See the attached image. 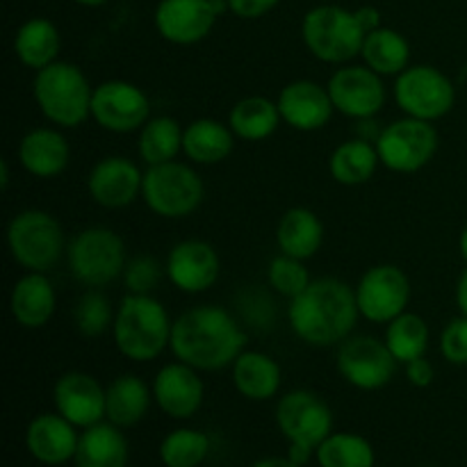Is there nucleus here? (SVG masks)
I'll return each instance as SVG.
<instances>
[{"instance_id":"obj_42","label":"nucleus","mask_w":467,"mask_h":467,"mask_svg":"<svg viewBox=\"0 0 467 467\" xmlns=\"http://www.w3.org/2000/svg\"><path fill=\"white\" fill-rule=\"evenodd\" d=\"M278 3L281 0H228V7H231V14H235L237 18L254 21V18H260L272 12Z\"/></svg>"},{"instance_id":"obj_6","label":"nucleus","mask_w":467,"mask_h":467,"mask_svg":"<svg viewBox=\"0 0 467 467\" xmlns=\"http://www.w3.org/2000/svg\"><path fill=\"white\" fill-rule=\"evenodd\" d=\"M67 246L62 223L46 210H21L7 223L9 255L26 272H50L67 255Z\"/></svg>"},{"instance_id":"obj_41","label":"nucleus","mask_w":467,"mask_h":467,"mask_svg":"<svg viewBox=\"0 0 467 467\" xmlns=\"http://www.w3.org/2000/svg\"><path fill=\"white\" fill-rule=\"evenodd\" d=\"M441 354L450 365H467V315L451 319L441 333Z\"/></svg>"},{"instance_id":"obj_1","label":"nucleus","mask_w":467,"mask_h":467,"mask_svg":"<svg viewBox=\"0 0 467 467\" xmlns=\"http://www.w3.org/2000/svg\"><path fill=\"white\" fill-rule=\"evenodd\" d=\"M171 354L199 372L231 368L246 349V333L231 310L222 306H196L173 319Z\"/></svg>"},{"instance_id":"obj_26","label":"nucleus","mask_w":467,"mask_h":467,"mask_svg":"<svg viewBox=\"0 0 467 467\" xmlns=\"http://www.w3.org/2000/svg\"><path fill=\"white\" fill-rule=\"evenodd\" d=\"M153 401V388L137 374H119L105 388V420L119 429L137 427Z\"/></svg>"},{"instance_id":"obj_27","label":"nucleus","mask_w":467,"mask_h":467,"mask_svg":"<svg viewBox=\"0 0 467 467\" xmlns=\"http://www.w3.org/2000/svg\"><path fill=\"white\" fill-rule=\"evenodd\" d=\"M235 140V132L231 130L228 123L210 117L194 119L182 130V153L190 162L213 167V164L223 162L233 153Z\"/></svg>"},{"instance_id":"obj_10","label":"nucleus","mask_w":467,"mask_h":467,"mask_svg":"<svg viewBox=\"0 0 467 467\" xmlns=\"http://www.w3.org/2000/svg\"><path fill=\"white\" fill-rule=\"evenodd\" d=\"M436 126L422 119L404 117L388 123L377 140L381 164L395 173H415L427 167L438 153Z\"/></svg>"},{"instance_id":"obj_17","label":"nucleus","mask_w":467,"mask_h":467,"mask_svg":"<svg viewBox=\"0 0 467 467\" xmlns=\"http://www.w3.org/2000/svg\"><path fill=\"white\" fill-rule=\"evenodd\" d=\"M219 14L213 0H160L153 23L164 41L194 46L213 32Z\"/></svg>"},{"instance_id":"obj_23","label":"nucleus","mask_w":467,"mask_h":467,"mask_svg":"<svg viewBox=\"0 0 467 467\" xmlns=\"http://www.w3.org/2000/svg\"><path fill=\"white\" fill-rule=\"evenodd\" d=\"M18 162L30 176L55 178L71 162V146L57 126L32 128L18 141Z\"/></svg>"},{"instance_id":"obj_9","label":"nucleus","mask_w":467,"mask_h":467,"mask_svg":"<svg viewBox=\"0 0 467 467\" xmlns=\"http://www.w3.org/2000/svg\"><path fill=\"white\" fill-rule=\"evenodd\" d=\"M395 103L406 117L438 121L456 105V87L450 76L431 64H413L395 76Z\"/></svg>"},{"instance_id":"obj_2","label":"nucleus","mask_w":467,"mask_h":467,"mask_svg":"<svg viewBox=\"0 0 467 467\" xmlns=\"http://www.w3.org/2000/svg\"><path fill=\"white\" fill-rule=\"evenodd\" d=\"M358 317L354 287L331 276L313 278L287 306L292 331L310 347H336L345 342L354 333Z\"/></svg>"},{"instance_id":"obj_20","label":"nucleus","mask_w":467,"mask_h":467,"mask_svg":"<svg viewBox=\"0 0 467 467\" xmlns=\"http://www.w3.org/2000/svg\"><path fill=\"white\" fill-rule=\"evenodd\" d=\"M53 404L78 429L105 422V388L87 372H64L53 386Z\"/></svg>"},{"instance_id":"obj_14","label":"nucleus","mask_w":467,"mask_h":467,"mask_svg":"<svg viewBox=\"0 0 467 467\" xmlns=\"http://www.w3.org/2000/svg\"><path fill=\"white\" fill-rule=\"evenodd\" d=\"M91 119L108 132H135L150 119V100L135 82L105 80L94 87Z\"/></svg>"},{"instance_id":"obj_3","label":"nucleus","mask_w":467,"mask_h":467,"mask_svg":"<svg viewBox=\"0 0 467 467\" xmlns=\"http://www.w3.org/2000/svg\"><path fill=\"white\" fill-rule=\"evenodd\" d=\"M173 322L153 295H126L119 304L112 337L119 354L132 363H150L171 345Z\"/></svg>"},{"instance_id":"obj_13","label":"nucleus","mask_w":467,"mask_h":467,"mask_svg":"<svg viewBox=\"0 0 467 467\" xmlns=\"http://www.w3.org/2000/svg\"><path fill=\"white\" fill-rule=\"evenodd\" d=\"M276 424L290 445L317 450L333 433V413L322 397L299 388L278 400Z\"/></svg>"},{"instance_id":"obj_34","label":"nucleus","mask_w":467,"mask_h":467,"mask_svg":"<svg viewBox=\"0 0 467 467\" xmlns=\"http://www.w3.org/2000/svg\"><path fill=\"white\" fill-rule=\"evenodd\" d=\"M182 130L181 123L173 117H150L140 128L137 137V155L146 167L171 162L182 153Z\"/></svg>"},{"instance_id":"obj_35","label":"nucleus","mask_w":467,"mask_h":467,"mask_svg":"<svg viewBox=\"0 0 467 467\" xmlns=\"http://www.w3.org/2000/svg\"><path fill=\"white\" fill-rule=\"evenodd\" d=\"M429 337H431L429 324L420 315L406 310L400 317L386 324V336H383V340H386L392 356L400 360V365H406L410 360L427 356Z\"/></svg>"},{"instance_id":"obj_32","label":"nucleus","mask_w":467,"mask_h":467,"mask_svg":"<svg viewBox=\"0 0 467 467\" xmlns=\"http://www.w3.org/2000/svg\"><path fill=\"white\" fill-rule=\"evenodd\" d=\"M379 164H381V158H379L377 144L354 137V140H347L336 146L331 160H328V171H331L333 181L340 185L358 187L377 173Z\"/></svg>"},{"instance_id":"obj_45","label":"nucleus","mask_w":467,"mask_h":467,"mask_svg":"<svg viewBox=\"0 0 467 467\" xmlns=\"http://www.w3.org/2000/svg\"><path fill=\"white\" fill-rule=\"evenodd\" d=\"M313 456H315V450H310V447H306V445H290V447H287V459L295 461V463L301 465V467L308 465Z\"/></svg>"},{"instance_id":"obj_28","label":"nucleus","mask_w":467,"mask_h":467,"mask_svg":"<svg viewBox=\"0 0 467 467\" xmlns=\"http://www.w3.org/2000/svg\"><path fill=\"white\" fill-rule=\"evenodd\" d=\"M128 459H130V447L123 436V429L105 420L94 427L82 429L73 463L76 467H128Z\"/></svg>"},{"instance_id":"obj_24","label":"nucleus","mask_w":467,"mask_h":467,"mask_svg":"<svg viewBox=\"0 0 467 467\" xmlns=\"http://www.w3.org/2000/svg\"><path fill=\"white\" fill-rule=\"evenodd\" d=\"M57 308V292L46 274L26 272L12 287L9 313L23 328H44Z\"/></svg>"},{"instance_id":"obj_38","label":"nucleus","mask_w":467,"mask_h":467,"mask_svg":"<svg viewBox=\"0 0 467 467\" xmlns=\"http://www.w3.org/2000/svg\"><path fill=\"white\" fill-rule=\"evenodd\" d=\"M114 315H117V310L112 308L103 290L87 287V292L78 299L76 310H73V322H76L80 336L100 337L108 328H112Z\"/></svg>"},{"instance_id":"obj_7","label":"nucleus","mask_w":467,"mask_h":467,"mask_svg":"<svg viewBox=\"0 0 467 467\" xmlns=\"http://www.w3.org/2000/svg\"><path fill=\"white\" fill-rule=\"evenodd\" d=\"M67 263L68 272L80 285L103 290L123 276L128 263L126 244L112 228H85L68 242Z\"/></svg>"},{"instance_id":"obj_43","label":"nucleus","mask_w":467,"mask_h":467,"mask_svg":"<svg viewBox=\"0 0 467 467\" xmlns=\"http://www.w3.org/2000/svg\"><path fill=\"white\" fill-rule=\"evenodd\" d=\"M404 372H406V379H409L410 386H415V388H429L433 383V379H436V369H433L431 360H429L427 356L406 363Z\"/></svg>"},{"instance_id":"obj_49","label":"nucleus","mask_w":467,"mask_h":467,"mask_svg":"<svg viewBox=\"0 0 467 467\" xmlns=\"http://www.w3.org/2000/svg\"><path fill=\"white\" fill-rule=\"evenodd\" d=\"M459 251H461V255H463V260L467 263V223H465L463 231H461V235H459Z\"/></svg>"},{"instance_id":"obj_12","label":"nucleus","mask_w":467,"mask_h":467,"mask_svg":"<svg viewBox=\"0 0 467 467\" xmlns=\"http://www.w3.org/2000/svg\"><path fill=\"white\" fill-rule=\"evenodd\" d=\"M360 317L372 324H388L406 313L410 301V281L397 265H374L354 287Z\"/></svg>"},{"instance_id":"obj_30","label":"nucleus","mask_w":467,"mask_h":467,"mask_svg":"<svg viewBox=\"0 0 467 467\" xmlns=\"http://www.w3.org/2000/svg\"><path fill=\"white\" fill-rule=\"evenodd\" d=\"M276 244L281 254L310 260L324 244L322 219L310 208H290L276 226Z\"/></svg>"},{"instance_id":"obj_19","label":"nucleus","mask_w":467,"mask_h":467,"mask_svg":"<svg viewBox=\"0 0 467 467\" xmlns=\"http://www.w3.org/2000/svg\"><path fill=\"white\" fill-rule=\"evenodd\" d=\"M150 388H153V401L158 409L171 420L194 418L205 400V386L199 369L181 360L158 369Z\"/></svg>"},{"instance_id":"obj_21","label":"nucleus","mask_w":467,"mask_h":467,"mask_svg":"<svg viewBox=\"0 0 467 467\" xmlns=\"http://www.w3.org/2000/svg\"><path fill=\"white\" fill-rule=\"evenodd\" d=\"M276 103L283 123L299 132L322 130L336 112L328 89L315 80L287 82Z\"/></svg>"},{"instance_id":"obj_44","label":"nucleus","mask_w":467,"mask_h":467,"mask_svg":"<svg viewBox=\"0 0 467 467\" xmlns=\"http://www.w3.org/2000/svg\"><path fill=\"white\" fill-rule=\"evenodd\" d=\"M356 16H358V21L363 23V27H365V32H368V35L372 30H377V27L383 26L381 12H379L374 5H363V7H358V9H356Z\"/></svg>"},{"instance_id":"obj_40","label":"nucleus","mask_w":467,"mask_h":467,"mask_svg":"<svg viewBox=\"0 0 467 467\" xmlns=\"http://www.w3.org/2000/svg\"><path fill=\"white\" fill-rule=\"evenodd\" d=\"M164 276H167V267L158 258L135 255V258H128L121 281L128 295H153Z\"/></svg>"},{"instance_id":"obj_39","label":"nucleus","mask_w":467,"mask_h":467,"mask_svg":"<svg viewBox=\"0 0 467 467\" xmlns=\"http://www.w3.org/2000/svg\"><path fill=\"white\" fill-rule=\"evenodd\" d=\"M267 283L281 296L295 299L313 283V278H310V272L306 269V260L281 254L267 265Z\"/></svg>"},{"instance_id":"obj_37","label":"nucleus","mask_w":467,"mask_h":467,"mask_svg":"<svg viewBox=\"0 0 467 467\" xmlns=\"http://www.w3.org/2000/svg\"><path fill=\"white\" fill-rule=\"evenodd\" d=\"M208 454L210 438L199 429H173L160 442V461L164 467H199Z\"/></svg>"},{"instance_id":"obj_4","label":"nucleus","mask_w":467,"mask_h":467,"mask_svg":"<svg viewBox=\"0 0 467 467\" xmlns=\"http://www.w3.org/2000/svg\"><path fill=\"white\" fill-rule=\"evenodd\" d=\"M32 96L39 112L57 128H78L91 117L94 87L78 64L57 59L35 71Z\"/></svg>"},{"instance_id":"obj_33","label":"nucleus","mask_w":467,"mask_h":467,"mask_svg":"<svg viewBox=\"0 0 467 467\" xmlns=\"http://www.w3.org/2000/svg\"><path fill=\"white\" fill-rule=\"evenodd\" d=\"M360 57L379 76H400L410 67V44L401 32L381 26L365 36Z\"/></svg>"},{"instance_id":"obj_18","label":"nucleus","mask_w":467,"mask_h":467,"mask_svg":"<svg viewBox=\"0 0 467 467\" xmlns=\"http://www.w3.org/2000/svg\"><path fill=\"white\" fill-rule=\"evenodd\" d=\"M144 171L123 155H108L91 167L87 176L89 196L108 210H121L141 196Z\"/></svg>"},{"instance_id":"obj_8","label":"nucleus","mask_w":467,"mask_h":467,"mask_svg":"<svg viewBox=\"0 0 467 467\" xmlns=\"http://www.w3.org/2000/svg\"><path fill=\"white\" fill-rule=\"evenodd\" d=\"M141 199L146 208L164 219H185L201 208L205 199L203 178L178 160L146 167Z\"/></svg>"},{"instance_id":"obj_5","label":"nucleus","mask_w":467,"mask_h":467,"mask_svg":"<svg viewBox=\"0 0 467 467\" xmlns=\"http://www.w3.org/2000/svg\"><path fill=\"white\" fill-rule=\"evenodd\" d=\"M368 36L356 9L324 3L308 9L301 21V39L308 53L324 64H342L358 57Z\"/></svg>"},{"instance_id":"obj_50","label":"nucleus","mask_w":467,"mask_h":467,"mask_svg":"<svg viewBox=\"0 0 467 467\" xmlns=\"http://www.w3.org/2000/svg\"><path fill=\"white\" fill-rule=\"evenodd\" d=\"M78 5H82V7H100V5L109 3V0H76Z\"/></svg>"},{"instance_id":"obj_16","label":"nucleus","mask_w":467,"mask_h":467,"mask_svg":"<svg viewBox=\"0 0 467 467\" xmlns=\"http://www.w3.org/2000/svg\"><path fill=\"white\" fill-rule=\"evenodd\" d=\"M167 278L185 295L208 292L222 274L217 249L205 240H182L171 246L167 255Z\"/></svg>"},{"instance_id":"obj_36","label":"nucleus","mask_w":467,"mask_h":467,"mask_svg":"<svg viewBox=\"0 0 467 467\" xmlns=\"http://www.w3.org/2000/svg\"><path fill=\"white\" fill-rule=\"evenodd\" d=\"M319 467H374L377 454L368 438L358 433H331L315 450Z\"/></svg>"},{"instance_id":"obj_15","label":"nucleus","mask_w":467,"mask_h":467,"mask_svg":"<svg viewBox=\"0 0 467 467\" xmlns=\"http://www.w3.org/2000/svg\"><path fill=\"white\" fill-rule=\"evenodd\" d=\"M328 96L336 112L363 121L374 119L386 105V85L383 76L365 64H342L328 78Z\"/></svg>"},{"instance_id":"obj_11","label":"nucleus","mask_w":467,"mask_h":467,"mask_svg":"<svg viewBox=\"0 0 467 467\" xmlns=\"http://www.w3.org/2000/svg\"><path fill=\"white\" fill-rule=\"evenodd\" d=\"M336 365L340 377L358 390H381L395 379L400 360L388 349L386 340L374 336H349L337 345Z\"/></svg>"},{"instance_id":"obj_48","label":"nucleus","mask_w":467,"mask_h":467,"mask_svg":"<svg viewBox=\"0 0 467 467\" xmlns=\"http://www.w3.org/2000/svg\"><path fill=\"white\" fill-rule=\"evenodd\" d=\"M0 187L7 190L9 187V162L7 160H0Z\"/></svg>"},{"instance_id":"obj_46","label":"nucleus","mask_w":467,"mask_h":467,"mask_svg":"<svg viewBox=\"0 0 467 467\" xmlns=\"http://www.w3.org/2000/svg\"><path fill=\"white\" fill-rule=\"evenodd\" d=\"M456 306H459L461 315H467V267L459 276V283H456Z\"/></svg>"},{"instance_id":"obj_31","label":"nucleus","mask_w":467,"mask_h":467,"mask_svg":"<svg viewBox=\"0 0 467 467\" xmlns=\"http://www.w3.org/2000/svg\"><path fill=\"white\" fill-rule=\"evenodd\" d=\"M283 123L276 100L267 96H246L228 112V126L242 141H263Z\"/></svg>"},{"instance_id":"obj_22","label":"nucleus","mask_w":467,"mask_h":467,"mask_svg":"<svg viewBox=\"0 0 467 467\" xmlns=\"http://www.w3.org/2000/svg\"><path fill=\"white\" fill-rule=\"evenodd\" d=\"M80 433L59 413H41L26 429V447L44 465H67L73 461Z\"/></svg>"},{"instance_id":"obj_25","label":"nucleus","mask_w":467,"mask_h":467,"mask_svg":"<svg viewBox=\"0 0 467 467\" xmlns=\"http://www.w3.org/2000/svg\"><path fill=\"white\" fill-rule=\"evenodd\" d=\"M233 386L244 400L269 401L278 395L283 383V369L274 356L265 351H242L231 365Z\"/></svg>"},{"instance_id":"obj_47","label":"nucleus","mask_w":467,"mask_h":467,"mask_svg":"<svg viewBox=\"0 0 467 467\" xmlns=\"http://www.w3.org/2000/svg\"><path fill=\"white\" fill-rule=\"evenodd\" d=\"M251 467H301V465H296L295 461H290L287 456H267V459L255 461Z\"/></svg>"},{"instance_id":"obj_51","label":"nucleus","mask_w":467,"mask_h":467,"mask_svg":"<svg viewBox=\"0 0 467 467\" xmlns=\"http://www.w3.org/2000/svg\"><path fill=\"white\" fill-rule=\"evenodd\" d=\"M322 3H328V0H322Z\"/></svg>"},{"instance_id":"obj_29","label":"nucleus","mask_w":467,"mask_h":467,"mask_svg":"<svg viewBox=\"0 0 467 467\" xmlns=\"http://www.w3.org/2000/svg\"><path fill=\"white\" fill-rule=\"evenodd\" d=\"M62 50V36L50 18H27L14 35V55L23 67L41 71L48 64L57 62Z\"/></svg>"}]
</instances>
